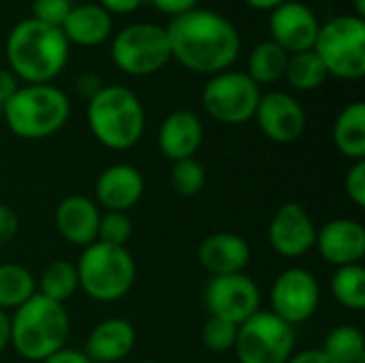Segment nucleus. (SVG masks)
Wrapping results in <instances>:
<instances>
[{
    "label": "nucleus",
    "mask_w": 365,
    "mask_h": 363,
    "mask_svg": "<svg viewBox=\"0 0 365 363\" xmlns=\"http://www.w3.org/2000/svg\"><path fill=\"white\" fill-rule=\"evenodd\" d=\"M167 28L171 60L201 75H216L233 66L240 56L242 39L235 24L210 9L195 6L171 17Z\"/></svg>",
    "instance_id": "1"
},
{
    "label": "nucleus",
    "mask_w": 365,
    "mask_h": 363,
    "mask_svg": "<svg viewBox=\"0 0 365 363\" xmlns=\"http://www.w3.org/2000/svg\"><path fill=\"white\" fill-rule=\"evenodd\" d=\"M68 53L71 43L62 28L26 17L9 30V71L21 83H51L64 71Z\"/></svg>",
    "instance_id": "2"
},
{
    "label": "nucleus",
    "mask_w": 365,
    "mask_h": 363,
    "mask_svg": "<svg viewBox=\"0 0 365 363\" xmlns=\"http://www.w3.org/2000/svg\"><path fill=\"white\" fill-rule=\"evenodd\" d=\"M9 321V347L26 362L41 363L47 359L66 347L71 336V317L64 304L51 302L38 293L13 310Z\"/></svg>",
    "instance_id": "3"
},
{
    "label": "nucleus",
    "mask_w": 365,
    "mask_h": 363,
    "mask_svg": "<svg viewBox=\"0 0 365 363\" xmlns=\"http://www.w3.org/2000/svg\"><path fill=\"white\" fill-rule=\"evenodd\" d=\"M92 137L107 150L126 152L135 148L145 131V109L139 96L122 86H103L86 107Z\"/></svg>",
    "instance_id": "4"
},
{
    "label": "nucleus",
    "mask_w": 365,
    "mask_h": 363,
    "mask_svg": "<svg viewBox=\"0 0 365 363\" xmlns=\"http://www.w3.org/2000/svg\"><path fill=\"white\" fill-rule=\"evenodd\" d=\"M9 131L28 141L47 139L71 118V98L53 83H19L0 113Z\"/></svg>",
    "instance_id": "5"
},
{
    "label": "nucleus",
    "mask_w": 365,
    "mask_h": 363,
    "mask_svg": "<svg viewBox=\"0 0 365 363\" xmlns=\"http://www.w3.org/2000/svg\"><path fill=\"white\" fill-rule=\"evenodd\" d=\"M79 291L98 304L124 300L137 280V263L128 248L94 242L81 248L75 263Z\"/></svg>",
    "instance_id": "6"
},
{
    "label": "nucleus",
    "mask_w": 365,
    "mask_h": 363,
    "mask_svg": "<svg viewBox=\"0 0 365 363\" xmlns=\"http://www.w3.org/2000/svg\"><path fill=\"white\" fill-rule=\"evenodd\" d=\"M314 53L327 73L338 79H361L365 75V19L355 13L336 15L321 24Z\"/></svg>",
    "instance_id": "7"
},
{
    "label": "nucleus",
    "mask_w": 365,
    "mask_h": 363,
    "mask_svg": "<svg viewBox=\"0 0 365 363\" xmlns=\"http://www.w3.org/2000/svg\"><path fill=\"white\" fill-rule=\"evenodd\" d=\"M113 64L133 77L154 75L171 60L167 28L154 21H135L111 39Z\"/></svg>",
    "instance_id": "8"
},
{
    "label": "nucleus",
    "mask_w": 365,
    "mask_h": 363,
    "mask_svg": "<svg viewBox=\"0 0 365 363\" xmlns=\"http://www.w3.org/2000/svg\"><path fill=\"white\" fill-rule=\"evenodd\" d=\"M295 327L269 310H259L237 325L235 359L237 363H287L295 353Z\"/></svg>",
    "instance_id": "9"
},
{
    "label": "nucleus",
    "mask_w": 365,
    "mask_h": 363,
    "mask_svg": "<svg viewBox=\"0 0 365 363\" xmlns=\"http://www.w3.org/2000/svg\"><path fill=\"white\" fill-rule=\"evenodd\" d=\"M261 94V88L246 75V71L227 68L205 81L201 105L212 120L227 126H240L255 118Z\"/></svg>",
    "instance_id": "10"
},
{
    "label": "nucleus",
    "mask_w": 365,
    "mask_h": 363,
    "mask_svg": "<svg viewBox=\"0 0 365 363\" xmlns=\"http://www.w3.org/2000/svg\"><path fill=\"white\" fill-rule=\"evenodd\" d=\"M321 304V285L306 267H287L276 276L269 289V312L297 327L310 321Z\"/></svg>",
    "instance_id": "11"
},
{
    "label": "nucleus",
    "mask_w": 365,
    "mask_h": 363,
    "mask_svg": "<svg viewBox=\"0 0 365 363\" xmlns=\"http://www.w3.org/2000/svg\"><path fill=\"white\" fill-rule=\"evenodd\" d=\"M203 304L210 317L242 325L261 310V289L246 272L212 276L203 289Z\"/></svg>",
    "instance_id": "12"
},
{
    "label": "nucleus",
    "mask_w": 365,
    "mask_h": 363,
    "mask_svg": "<svg viewBox=\"0 0 365 363\" xmlns=\"http://www.w3.org/2000/svg\"><path fill=\"white\" fill-rule=\"evenodd\" d=\"M267 242L272 250L284 259H299L317 244V225L310 212L297 203H282L269 220Z\"/></svg>",
    "instance_id": "13"
},
{
    "label": "nucleus",
    "mask_w": 365,
    "mask_h": 363,
    "mask_svg": "<svg viewBox=\"0 0 365 363\" xmlns=\"http://www.w3.org/2000/svg\"><path fill=\"white\" fill-rule=\"evenodd\" d=\"M252 120L269 141L280 145L295 143L304 135L308 122L304 105L293 94L280 90L261 94Z\"/></svg>",
    "instance_id": "14"
},
{
    "label": "nucleus",
    "mask_w": 365,
    "mask_h": 363,
    "mask_svg": "<svg viewBox=\"0 0 365 363\" xmlns=\"http://www.w3.org/2000/svg\"><path fill=\"white\" fill-rule=\"evenodd\" d=\"M321 21L317 13L299 0H287L269 11L272 41L278 43L287 53H299L314 47Z\"/></svg>",
    "instance_id": "15"
},
{
    "label": "nucleus",
    "mask_w": 365,
    "mask_h": 363,
    "mask_svg": "<svg viewBox=\"0 0 365 363\" xmlns=\"http://www.w3.org/2000/svg\"><path fill=\"white\" fill-rule=\"evenodd\" d=\"M145 193L143 173L128 163H115L105 167L94 184V203L105 212L133 210Z\"/></svg>",
    "instance_id": "16"
},
{
    "label": "nucleus",
    "mask_w": 365,
    "mask_h": 363,
    "mask_svg": "<svg viewBox=\"0 0 365 363\" xmlns=\"http://www.w3.org/2000/svg\"><path fill=\"white\" fill-rule=\"evenodd\" d=\"M314 248L334 267L357 265L365 257V227L355 218H334L317 229Z\"/></svg>",
    "instance_id": "17"
},
{
    "label": "nucleus",
    "mask_w": 365,
    "mask_h": 363,
    "mask_svg": "<svg viewBox=\"0 0 365 363\" xmlns=\"http://www.w3.org/2000/svg\"><path fill=\"white\" fill-rule=\"evenodd\" d=\"M101 214L103 212L94 203V199L86 195H68L56 205L53 225L58 235L66 244L86 248L96 242Z\"/></svg>",
    "instance_id": "18"
},
{
    "label": "nucleus",
    "mask_w": 365,
    "mask_h": 363,
    "mask_svg": "<svg viewBox=\"0 0 365 363\" xmlns=\"http://www.w3.org/2000/svg\"><path fill=\"white\" fill-rule=\"evenodd\" d=\"M201 267L212 276L242 274L252 261V250L246 237L231 231H218L199 244L197 250Z\"/></svg>",
    "instance_id": "19"
},
{
    "label": "nucleus",
    "mask_w": 365,
    "mask_h": 363,
    "mask_svg": "<svg viewBox=\"0 0 365 363\" xmlns=\"http://www.w3.org/2000/svg\"><path fill=\"white\" fill-rule=\"evenodd\" d=\"M203 137L205 128L201 118L192 109H175L163 120L158 128V150L171 163L195 158Z\"/></svg>",
    "instance_id": "20"
},
{
    "label": "nucleus",
    "mask_w": 365,
    "mask_h": 363,
    "mask_svg": "<svg viewBox=\"0 0 365 363\" xmlns=\"http://www.w3.org/2000/svg\"><path fill=\"white\" fill-rule=\"evenodd\" d=\"M137 344V332L130 321L109 317L92 327L83 353L92 363H118L126 359Z\"/></svg>",
    "instance_id": "21"
},
{
    "label": "nucleus",
    "mask_w": 365,
    "mask_h": 363,
    "mask_svg": "<svg viewBox=\"0 0 365 363\" xmlns=\"http://www.w3.org/2000/svg\"><path fill=\"white\" fill-rule=\"evenodd\" d=\"M66 41L79 47H98L113 32V17L96 2L75 4L60 26Z\"/></svg>",
    "instance_id": "22"
},
{
    "label": "nucleus",
    "mask_w": 365,
    "mask_h": 363,
    "mask_svg": "<svg viewBox=\"0 0 365 363\" xmlns=\"http://www.w3.org/2000/svg\"><path fill=\"white\" fill-rule=\"evenodd\" d=\"M334 143L342 156L357 163L365 160V103H349L336 118Z\"/></svg>",
    "instance_id": "23"
},
{
    "label": "nucleus",
    "mask_w": 365,
    "mask_h": 363,
    "mask_svg": "<svg viewBox=\"0 0 365 363\" xmlns=\"http://www.w3.org/2000/svg\"><path fill=\"white\" fill-rule=\"evenodd\" d=\"M289 56L278 43H274L272 39L261 41L252 47L250 56H248V68L246 75L261 88V86H272L276 81H280L284 77L287 71V62Z\"/></svg>",
    "instance_id": "24"
},
{
    "label": "nucleus",
    "mask_w": 365,
    "mask_h": 363,
    "mask_svg": "<svg viewBox=\"0 0 365 363\" xmlns=\"http://www.w3.org/2000/svg\"><path fill=\"white\" fill-rule=\"evenodd\" d=\"M77 291H79L77 270L75 263L66 259H56L47 263L41 276L36 278V293L58 304H66Z\"/></svg>",
    "instance_id": "25"
},
{
    "label": "nucleus",
    "mask_w": 365,
    "mask_h": 363,
    "mask_svg": "<svg viewBox=\"0 0 365 363\" xmlns=\"http://www.w3.org/2000/svg\"><path fill=\"white\" fill-rule=\"evenodd\" d=\"M36 295V276L19 263H0V310L13 312Z\"/></svg>",
    "instance_id": "26"
},
{
    "label": "nucleus",
    "mask_w": 365,
    "mask_h": 363,
    "mask_svg": "<svg viewBox=\"0 0 365 363\" xmlns=\"http://www.w3.org/2000/svg\"><path fill=\"white\" fill-rule=\"evenodd\" d=\"M327 77L329 73L325 64L321 62V58L314 53V49H308V51L289 56L282 79H287V83L297 92H310V90L321 88L327 81Z\"/></svg>",
    "instance_id": "27"
},
{
    "label": "nucleus",
    "mask_w": 365,
    "mask_h": 363,
    "mask_svg": "<svg viewBox=\"0 0 365 363\" xmlns=\"http://www.w3.org/2000/svg\"><path fill=\"white\" fill-rule=\"evenodd\" d=\"M329 287L340 306L355 312H361L365 308V267L361 263L336 267Z\"/></svg>",
    "instance_id": "28"
},
{
    "label": "nucleus",
    "mask_w": 365,
    "mask_h": 363,
    "mask_svg": "<svg viewBox=\"0 0 365 363\" xmlns=\"http://www.w3.org/2000/svg\"><path fill=\"white\" fill-rule=\"evenodd\" d=\"M323 353L336 363H364L365 338L355 325H338L323 342Z\"/></svg>",
    "instance_id": "29"
},
{
    "label": "nucleus",
    "mask_w": 365,
    "mask_h": 363,
    "mask_svg": "<svg viewBox=\"0 0 365 363\" xmlns=\"http://www.w3.org/2000/svg\"><path fill=\"white\" fill-rule=\"evenodd\" d=\"M169 182H171V188L180 197L190 199V197H197L205 188L207 173H205V167L197 158H184L171 165Z\"/></svg>",
    "instance_id": "30"
},
{
    "label": "nucleus",
    "mask_w": 365,
    "mask_h": 363,
    "mask_svg": "<svg viewBox=\"0 0 365 363\" xmlns=\"http://www.w3.org/2000/svg\"><path fill=\"white\" fill-rule=\"evenodd\" d=\"M130 235H133V220L128 218V214H124V212H103L101 214L96 242L126 248Z\"/></svg>",
    "instance_id": "31"
},
{
    "label": "nucleus",
    "mask_w": 365,
    "mask_h": 363,
    "mask_svg": "<svg viewBox=\"0 0 365 363\" xmlns=\"http://www.w3.org/2000/svg\"><path fill=\"white\" fill-rule=\"evenodd\" d=\"M235 338H237V325L225 321V319H216L210 317L201 329V342L207 351L212 353H229L235 347Z\"/></svg>",
    "instance_id": "32"
},
{
    "label": "nucleus",
    "mask_w": 365,
    "mask_h": 363,
    "mask_svg": "<svg viewBox=\"0 0 365 363\" xmlns=\"http://www.w3.org/2000/svg\"><path fill=\"white\" fill-rule=\"evenodd\" d=\"M73 6V0H32V17L60 28Z\"/></svg>",
    "instance_id": "33"
},
{
    "label": "nucleus",
    "mask_w": 365,
    "mask_h": 363,
    "mask_svg": "<svg viewBox=\"0 0 365 363\" xmlns=\"http://www.w3.org/2000/svg\"><path fill=\"white\" fill-rule=\"evenodd\" d=\"M344 190L355 208H365V160H357L349 167Z\"/></svg>",
    "instance_id": "34"
},
{
    "label": "nucleus",
    "mask_w": 365,
    "mask_h": 363,
    "mask_svg": "<svg viewBox=\"0 0 365 363\" xmlns=\"http://www.w3.org/2000/svg\"><path fill=\"white\" fill-rule=\"evenodd\" d=\"M19 231V218L15 210L6 203H0V246L9 244Z\"/></svg>",
    "instance_id": "35"
},
{
    "label": "nucleus",
    "mask_w": 365,
    "mask_h": 363,
    "mask_svg": "<svg viewBox=\"0 0 365 363\" xmlns=\"http://www.w3.org/2000/svg\"><path fill=\"white\" fill-rule=\"evenodd\" d=\"M101 88H103V81L96 73H81L75 81V90L83 101H90Z\"/></svg>",
    "instance_id": "36"
},
{
    "label": "nucleus",
    "mask_w": 365,
    "mask_h": 363,
    "mask_svg": "<svg viewBox=\"0 0 365 363\" xmlns=\"http://www.w3.org/2000/svg\"><path fill=\"white\" fill-rule=\"evenodd\" d=\"M152 4L158 11H163L165 15L178 17V15L186 13V11H192L199 4V0H152Z\"/></svg>",
    "instance_id": "37"
},
{
    "label": "nucleus",
    "mask_w": 365,
    "mask_h": 363,
    "mask_svg": "<svg viewBox=\"0 0 365 363\" xmlns=\"http://www.w3.org/2000/svg\"><path fill=\"white\" fill-rule=\"evenodd\" d=\"M41 363H92L90 357L79 351V349H71V347H62L60 351H56L53 355H49L47 359Z\"/></svg>",
    "instance_id": "38"
},
{
    "label": "nucleus",
    "mask_w": 365,
    "mask_h": 363,
    "mask_svg": "<svg viewBox=\"0 0 365 363\" xmlns=\"http://www.w3.org/2000/svg\"><path fill=\"white\" fill-rule=\"evenodd\" d=\"M141 2L143 0H96V4H101L107 13H115V15H128L137 11Z\"/></svg>",
    "instance_id": "39"
},
{
    "label": "nucleus",
    "mask_w": 365,
    "mask_h": 363,
    "mask_svg": "<svg viewBox=\"0 0 365 363\" xmlns=\"http://www.w3.org/2000/svg\"><path fill=\"white\" fill-rule=\"evenodd\" d=\"M19 88V81L17 77L6 71V68H0V107H4V103L15 94V90Z\"/></svg>",
    "instance_id": "40"
},
{
    "label": "nucleus",
    "mask_w": 365,
    "mask_h": 363,
    "mask_svg": "<svg viewBox=\"0 0 365 363\" xmlns=\"http://www.w3.org/2000/svg\"><path fill=\"white\" fill-rule=\"evenodd\" d=\"M287 363H336L331 357L323 353V349H306L299 353H293V357Z\"/></svg>",
    "instance_id": "41"
},
{
    "label": "nucleus",
    "mask_w": 365,
    "mask_h": 363,
    "mask_svg": "<svg viewBox=\"0 0 365 363\" xmlns=\"http://www.w3.org/2000/svg\"><path fill=\"white\" fill-rule=\"evenodd\" d=\"M9 336H11V321H9V312L0 310V353L9 347Z\"/></svg>",
    "instance_id": "42"
},
{
    "label": "nucleus",
    "mask_w": 365,
    "mask_h": 363,
    "mask_svg": "<svg viewBox=\"0 0 365 363\" xmlns=\"http://www.w3.org/2000/svg\"><path fill=\"white\" fill-rule=\"evenodd\" d=\"M282 2H287V0H246V4H250L252 9H259V11H274Z\"/></svg>",
    "instance_id": "43"
},
{
    "label": "nucleus",
    "mask_w": 365,
    "mask_h": 363,
    "mask_svg": "<svg viewBox=\"0 0 365 363\" xmlns=\"http://www.w3.org/2000/svg\"><path fill=\"white\" fill-rule=\"evenodd\" d=\"M353 4H355V15L365 19V0H353Z\"/></svg>",
    "instance_id": "44"
},
{
    "label": "nucleus",
    "mask_w": 365,
    "mask_h": 363,
    "mask_svg": "<svg viewBox=\"0 0 365 363\" xmlns=\"http://www.w3.org/2000/svg\"><path fill=\"white\" fill-rule=\"evenodd\" d=\"M139 363H156V362H150V359H148V362H139Z\"/></svg>",
    "instance_id": "45"
},
{
    "label": "nucleus",
    "mask_w": 365,
    "mask_h": 363,
    "mask_svg": "<svg viewBox=\"0 0 365 363\" xmlns=\"http://www.w3.org/2000/svg\"><path fill=\"white\" fill-rule=\"evenodd\" d=\"M0 113H2V107H0Z\"/></svg>",
    "instance_id": "46"
}]
</instances>
